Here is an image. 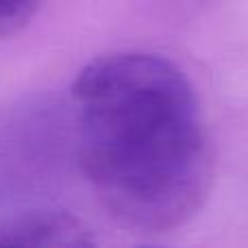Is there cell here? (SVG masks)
I'll list each match as a JSON object with an SVG mask.
<instances>
[{
  "label": "cell",
  "mask_w": 248,
  "mask_h": 248,
  "mask_svg": "<svg viewBox=\"0 0 248 248\" xmlns=\"http://www.w3.org/2000/svg\"><path fill=\"white\" fill-rule=\"evenodd\" d=\"M146 248H157V246H146Z\"/></svg>",
  "instance_id": "277c9868"
},
{
  "label": "cell",
  "mask_w": 248,
  "mask_h": 248,
  "mask_svg": "<svg viewBox=\"0 0 248 248\" xmlns=\"http://www.w3.org/2000/svg\"><path fill=\"white\" fill-rule=\"evenodd\" d=\"M0 248H96V242L74 216L35 209L0 224Z\"/></svg>",
  "instance_id": "7a4b0ae2"
},
{
  "label": "cell",
  "mask_w": 248,
  "mask_h": 248,
  "mask_svg": "<svg viewBox=\"0 0 248 248\" xmlns=\"http://www.w3.org/2000/svg\"><path fill=\"white\" fill-rule=\"evenodd\" d=\"M77 159L122 224L163 233L202 207L214 148L189 78L148 52L92 61L72 85Z\"/></svg>",
  "instance_id": "6da1fadb"
},
{
  "label": "cell",
  "mask_w": 248,
  "mask_h": 248,
  "mask_svg": "<svg viewBox=\"0 0 248 248\" xmlns=\"http://www.w3.org/2000/svg\"><path fill=\"white\" fill-rule=\"evenodd\" d=\"M37 9L35 2H0V39L26 29Z\"/></svg>",
  "instance_id": "3957f363"
}]
</instances>
